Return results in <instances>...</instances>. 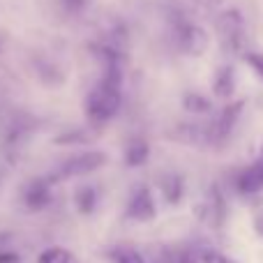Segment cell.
Returning a JSON list of instances; mask_svg holds the SVG:
<instances>
[{
    "mask_svg": "<svg viewBox=\"0 0 263 263\" xmlns=\"http://www.w3.org/2000/svg\"><path fill=\"white\" fill-rule=\"evenodd\" d=\"M217 28V37L219 44H222L224 53H242V46H245V18L238 9H227L217 16L215 21Z\"/></svg>",
    "mask_w": 263,
    "mask_h": 263,
    "instance_id": "cell-1",
    "label": "cell"
},
{
    "mask_svg": "<svg viewBox=\"0 0 263 263\" xmlns=\"http://www.w3.org/2000/svg\"><path fill=\"white\" fill-rule=\"evenodd\" d=\"M106 162H109V155L102 153V150H83V153H77L69 159H65L51 178L55 182L69 180V178H81V176H88V173L100 171L102 166H106Z\"/></svg>",
    "mask_w": 263,
    "mask_h": 263,
    "instance_id": "cell-2",
    "label": "cell"
},
{
    "mask_svg": "<svg viewBox=\"0 0 263 263\" xmlns=\"http://www.w3.org/2000/svg\"><path fill=\"white\" fill-rule=\"evenodd\" d=\"M173 37H176V46L187 55H203L210 44L208 32L185 16L173 18Z\"/></svg>",
    "mask_w": 263,
    "mask_h": 263,
    "instance_id": "cell-3",
    "label": "cell"
},
{
    "mask_svg": "<svg viewBox=\"0 0 263 263\" xmlns=\"http://www.w3.org/2000/svg\"><path fill=\"white\" fill-rule=\"evenodd\" d=\"M196 217H199L201 224L210 229H222L224 219H227V199H224V192L219 190V185H210L205 199L196 205Z\"/></svg>",
    "mask_w": 263,
    "mask_h": 263,
    "instance_id": "cell-4",
    "label": "cell"
},
{
    "mask_svg": "<svg viewBox=\"0 0 263 263\" xmlns=\"http://www.w3.org/2000/svg\"><path fill=\"white\" fill-rule=\"evenodd\" d=\"M242 106H245L242 100L231 102V104H227L222 111H219L217 118H215L213 123L205 125V129H208V145H222L224 141L231 136V132L236 127L240 114H242Z\"/></svg>",
    "mask_w": 263,
    "mask_h": 263,
    "instance_id": "cell-5",
    "label": "cell"
},
{
    "mask_svg": "<svg viewBox=\"0 0 263 263\" xmlns=\"http://www.w3.org/2000/svg\"><path fill=\"white\" fill-rule=\"evenodd\" d=\"M53 178H35L21 192V201L28 213H44L53 203Z\"/></svg>",
    "mask_w": 263,
    "mask_h": 263,
    "instance_id": "cell-6",
    "label": "cell"
},
{
    "mask_svg": "<svg viewBox=\"0 0 263 263\" xmlns=\"http://www.w3.org/2000/svg\"><path fill=\"white\" fill-rule=\"evenodd\" d=\"M125 215L132 222H153L157 217V205H155V196L150 187L139 185L132 190L129 201L125 205Z\"/></svg>",
    "mask_w": 263,
    "mask_h": 263,
    "instance_id": "cell-7",
    "label": "cell"
},
{
    "mask_svg": "<svg viewBox=\"0 0 263 263\" xmlns=\"http://www.w3.org/2000/svg\"><path fill=\"white\" fill-rule=\"evenodd\" d=\"M233 187H236L238 194L242 196H254L263 190V162L250 164L247 168H242L236 178H233Z\"/></svg>",
    "mask_w": 263,
    "mask_h": 263,
    "instance_id": "cell-8",
    "label": "cell"
},
{
    "mask_svg": "<svg viewBox=\"0 0 263 263\" xmlns=\"http://www.w3.org/2000/svg\"><path fill=\"white\" fill-rule=\"evenodd\" d=\"M157 185L168 205H178L185 196V178L180 173H164V176H159Z\"/></svg>",
    "mask_w": 263,
    "mask_h": 263,
    "instance_id": "cell-9",
    "label": "cell"
},
{
    "mask_svg": "<svg viewBox=\"0 0 263 263\" xmlns=\"http://www.w3.org/2000/svg\"><path fill=\"white\" fill-rule=\"evenodd\" d=\"M100 203V192L95 185H81L74 192V208L79 210V215H92Z\"/></svg>",
    "mask_w": 263,
    "mask_h": 263,
    "instance_id": "cell-10",
    "label": "cell"
},
{
    "mask_svg": "<svg viewBox=\"0 0 263 263\" xmlns=\"http://www.w3.org/2000/svg\"><path fill=\"white\" fill-rule=\"evenodd\" d=\"M213 90L222 100H229L236 92V69L231 65H224V67L217 69V74L213 79Z\"/></svg>",
    "mask_w": 263,
    "mask_h": 263,
    "instance_id": "cell-11",
    "label": "cell"
},
{
    "mask_svg": "<svg viewBox=\"0 0 263 263\" xmlns=\"http://www.w3.org/2000/svg\"><path fill=\"white\" fill-rule=\"evenodd\" d=\"M148 157H150V145H148V141L141 139V136H134V139L125 145V164H127V166H132V168L143 166V164L148 162Z\"/></svg>",
    "mask_w": 263,
    "mask_h": 263,
    "instance_id": "cell-12",
    "label": "cell"
},
{
    "mask_svg": "<svg viewBox=\"0 0 263 263\" xmlns=\"http://www.w3.org/2000/svg\"><path fill=\"white\" fill-rule=\"evenodd\" d=\"M106 256H109L111 263H145L143 254H141L136 247H132V245H114V247H109Z\"/></svg>",
    "mask_w": 263,
    "mask_h": 263,
    "instance_id": "cell-13",
    "label": "cell"
},
{
    "mask_svg": "<svg viewBox=\"0 0 263 263\" xmlns=\"http://www.w3.org/2000/svg\"><path fill=\"white\" fill-rule=\"evenodd\" d=\"M92 129H83V127H77V129H69V132H63L60 136H55V143L58 145H86L90 143L95 136H92Z\"/></svg>",
    "mask_w": 263,
    "mask_h": 263,
    "instance_id": "cell-14",
    "label": "cell"
},
{
    "mask_svg": "<svg viewBox=\"0 0 263 263\" xmlns=\"http://www.w3.org/2000/svg\"><path fill=\"white\" fill-rule=\"evenodd\" d=\"M37 263H74V254L67 250V247H46L40 256H37Z\"/></svg>",
    "mask_w": 263,
    "mask_h": 263,
    "instance_id": "cell-15",
    "label": "cell"
},
{
    "mask_svg": "<svg viewBox=\"0 0 263 263\" xmlns=\"http://www.w3.org/2000/svg\"><path fill=\"white\" fill-rule=\"evenodd\" d=\"M182 106H185V111H190V114H194V116H203L213 109L208 97L199 95V92H187V95L182 97Z\"/></svg>",
    "mask_w": 263,
    "mask_h": 263,
    "instance_id": "cell-16",
    "label": "cell"
},
{
    "mask_svg": "<svg viewBox=\"0 0 263 263\" xmlns=\"http://www.w3.org/2000/svg\"><path fill=\"white\" fill-rule=\"evenodd\" d=\"M58 3H60V9H63L67 16H81L88 9L90 0H58Z\"/></svg>",
    "mask_w": 263,
    "mask_h": 263,
    "instance_id": "cell-17",
    "label": "cell"
},
{
    "mask_svg": "<svg viewBox=\"0 0 263 263\" xmlns=\"http://www.w3.org/2000/svg\"><path fill=\"white\" fill-rule=\"evenodd\" d=\"M196 250H199L201 263H233L229 256H224L222 252L213 250V247H196Z\"/></svg>",
    "mask_w": 263,
    "mask_h": 263,
    "instance_id": "cell-18",
    "label": "cell"
},
{
    "mask_svg": "<svg viewBox=\"0 0 263 263\" xmlns=\"http://www.w3.org/2000/svg\"><path fill=\"white\" fill-rule=\"evenodd\" d=\"M245 63H247V67L252 69V72L256 74V79L263 83V53H256V51H247L245 55Z\"/></svg>",
    "mask_w": 263,
    "mask_h": 263,
    "instance_id": "cell-19",
    "label": "cell"
},
{
    "mask_svg": "<svg viewBox=\"0 0 263 263\" xmlns=\"http://www.w3.org/2000/svg\"><path fill=\"white\" fill-rule=\"evenodd\" d=\"M0 263H21V254L16 250H3L0 252Z\"/></svg>",
    "mask_w": 263,
    "mask_h": 263,
    "instance_id": "cell-20",
    "label": "cell"
},
{
    "mask_svg": "<svg viewBox=\"0 0 263 263\" xmlns=\"http://www.w3.org/2000/svg\"><path fill=\"white\" fill-rule=\"evenodd\" d=\"M196 5H199L201 9H205V12H213V9H217L219 5H222V0H194Z\"/></svg>",
    "mask_w": 263,
    "mask_h": 263,
    "instance_id": "cell-21",
    "label": "cell"
},
{
    "mask_svg": "<svg viewBox=\"0 0 263 263\" xmlns=\"http://www.w3.org/2000/svg\"><path fill=\"white\" fill-rule=\"evenodd\" d=\"M12 233H7V231H0V252L3 250H9V242H12Z\"/></svg>",
    "mask_w": 263,
    "mask_h": 263,
    "instance_id": "cell-22",
    "label": "cell"
},
{
    "mask_svg": "<svg viewBox=\"0 0 263 263\" xmlns=\"http://www.w3.org/2000/svg\"><path fill=\"white\" fill-rule=\"evenodd\" d=\"M254 229H256V233H259V236L263 238V215H259V217H256V222H254Z\"/></svg>",
    "mask_w": 263,
    "mask_h": 263,
    "instance_id": "cell-23",
    "label": "cell"
},
{
    "mask_svg": "<svg viewBox=\"0 0 263 263\" xmlns=\"http://www.w3.org/2000/svg\"><path fill=\"white\" fill-rule=\"evenodd\" d=\"M0 185H3V166H0Z\"/></svg>",
    "mask_w": 263,
    "mask_h": 263,
    "instance_id": "cell-24",
    "label": "cell"
},
{
    "mask_svg": "<svg viewBox=\"0 0 263 263\" xmlns=\"http://www.w3.org/2000/svg\"><path fill=\"white\" fill-rule=\"evenodd\" d=\"M0 49H3V42H0Z\"/></svg>",
    "mask_w": 263,
    "mask_h": 263,
    "instance_id": "cell-25",
    "label": "cell"
},
{
    "mask_svg": "<svg viewBox=\"0 0 263 263\" xmlns=\"http://www.w3.org/2000/svg\"><path fill=\"white\" fill-rule=\"evenodd\" d=\"M261 162H263V157H261Z\"/></svg>",
    "mask_w": 263,
    "mask_h": 263,
    "instance_id": "cell-26",
    "label": "cell"
}]
</instances>
